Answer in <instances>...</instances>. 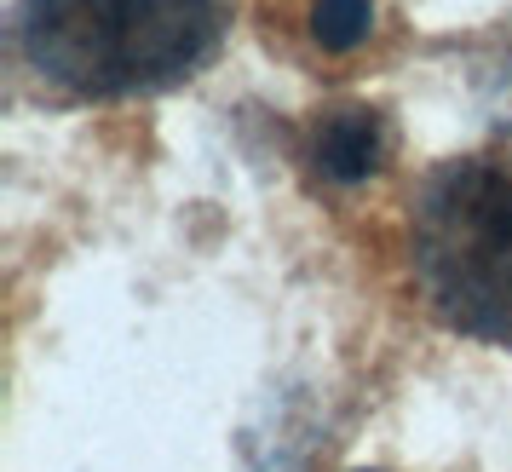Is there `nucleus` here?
Masks as SVG:
<instances>
[{
	"mask_svg": "<svg viewBox=\"0 0 512 472\" xmlns=\"http://www.w3.org/2000/svg\"><path fill=\"white\" fill-rule=\"evenodd\" d=\"M231 0H18V47L75 98L162 93L213 58Z\"/></svg>",
	"mask_w": 512,
	"mask_h": 472,
	"instance_id": "1",
	"label": "nucleus"
},
{
	"mask_svg": "<svg viewBox=\"0 0 512 472\" xmlns=\"http://www.w3.org/2000/svg\"><path fill=\"white\" fill-rule=\"evenodd\" d=\"M409 265L443 329L512 346V167L489 156L432 167L409 219Z\"/></svg>",
	"mask_w": 512,
	"mask_h": 472,
	"instance_id": "2",
	"label": "nucleus"
},
{
	"mask_svg": "<svg viewBox=\"0 0 512 472\" xmlns=\"http://www.w3.org/2000/svg\"><path fill=\"white\" fill-rule=\"evenodd\" d=\"M380 162H386V116L369 104L328 110L311 127V167L328 185H363L369 173H380Z\"/></svg>",
	"mask_w": 512,
	"mask_h": 472,
	"instance_id": "3",
	"label": "nucleus"
},
{
	"mask_svg": "<svg viewBox=\"0 0 512 472\" xmlns=\"http://www.w3.org/2000/svg\"><path fill=\"white\" fill-rule=\"evenodd\" d=\"M374 29V0H311V41L328 52L363 47Z\"/></svg>",
	"mask_w": 512,
	"mask_h": 472,
	"instance_id": "4",
	"label": "nucleus"
}]
</instances>
